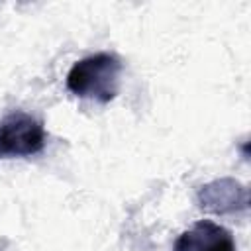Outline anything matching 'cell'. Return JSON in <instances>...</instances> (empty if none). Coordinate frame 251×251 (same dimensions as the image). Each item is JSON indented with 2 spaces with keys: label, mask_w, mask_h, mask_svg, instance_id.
<instances>
[{
  "label": "cell",
  "mask_w": 251,
  "mask_h": 251,
  "mask_svg": "<svg viewBox=\"0 0 251 251\" xmlns=\"http://www.w3.org/2000/svg\"><path fill=\"white\" fill-rule=\"evenodd\" d=\"M122 61L114 53H94L76 61L67 73V90L76 98L108 104L118 96Z\"/></svg>",
  "instance_id": "cell-1"
},
{
  "label": "cell",
  "mask_w": 251,
  "mask_h": 251,
  "mask_svg": "<svg viewBox=\"0 0 251 251\" xmlns=\"http://www.w3.org/2000/svg\"><path fill=\"white\" fill-rule=\"evenodd\" d=\"M47 131L35 116L14 110L0 120V159L31 157L45 149Z\"/></svg>",
  "instance_id": "cell-2"
},
{
  "label": "cell",
  "mask_w": 251,
  "mask_h": 251,
  "mask_svg": "<svg viewBox=\"0 0 251 251\" xmlns=\"http://www.w3.org/2000/svg\"><path fill=\"white\" fill-rule=\"evenodd\" d=\"M196 200L198 206L210 214H235L249 208V188L235 178L224 176L200 186Z\"/></svg>",
  "instance_id": "cell-3"
},
{
  "label": "cell",
  "mask_w": 251,
  "mask_h": 251,
  "mask_svg": "<svg viewBox=\"0 0 251 251\" xmlns=\"http://www.w3.org/2000/svg\"><path fill=\"white\" fill-rule=\"evenodd\" d=\"M173 251H235V241L224 226L212 220H200L176 237Z\"/></svg>",
  "instance_id": "cell-4"
},
{
  "label": "cell",
  "mask_w": 251,
  "mask_h": 251,
  "mask_svg": "<svg viewBox=\"0 0 251 251\" xmlns=\"http://www.w3.org/2000/svg\"><path fill=\"white\" fill-rule=\"evenodd\" d=\"M0 251H2V249H0Z\"/></svg>",
  "instance_id": "cell-5"
}]
</instances>
